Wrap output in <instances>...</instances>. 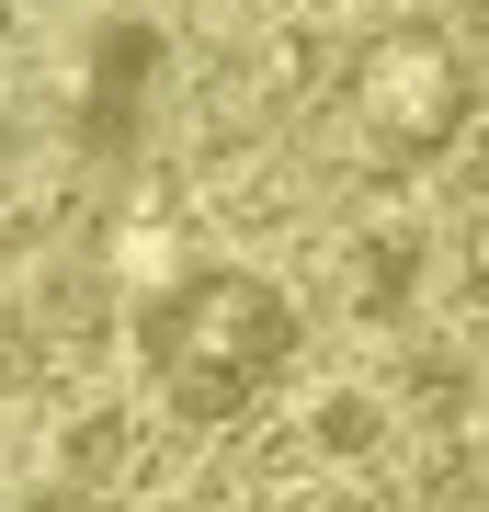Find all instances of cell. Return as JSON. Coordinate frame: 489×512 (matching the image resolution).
<instances>
[{
    "instance_id": "cell-1",
    "label": "cell",
    "mask_w": 489,
    "mask_h": 512,
    "mask_svg": "<svg viewBox=\"0 0 489 512\" xmlns=\"http://www.w3.org/2000/svg\"><path fill=\"white\" fill-rule=\"evenodd\" d=\"M137 342H148V376H160L171 410L217 421L262 387V365H285V296L251 274H182L148 296Z\"/></svg>"
}]
</instances>
